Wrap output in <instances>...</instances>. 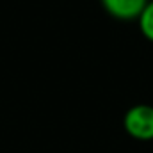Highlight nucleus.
I'll list each match as a JSON object with an SVG mask.
<instances>
[{"mask_svg": "<svg viewBox=\"0 0 153 153\" xmlns=\"http://www.w3.org/2000/svg\"><path fill=\"white\" fill-rule=\"evenodd\" d=\"M125 132L137 141H153V105L139 103L123 116Z\"/></svg>", "mask_w": 153, "mask_h": 153, "instance_id": "f257e3e1", "label": "nucleus"}, {"mask_svg": "<svg viewBox=\"0 0 153 153\" xmlns=\"http://www.w3.org/2000/svg\"><path fill=\"white\" fill-rule=\"evenodd\" d=\"M137 23H139L141 34L150 43H153V0H150L146 4V7L143 9V13L137 18Z\"/></svg>", "mask_w": 153, "mask_h": 153, "instance_id": "7ed1b4c3", "label": "nucleus"}, {"mask_svg": "<svg viewBox=\"0 0 153 153\" xmlns=\"http://www.w3.org/2000/svg\"><path fill=\"white\" fill-rule=\"evenodd\" d=\"M109 16L121 22L137 20L150 0H100Z\"/></svg>", "mask_w": 153, "mask_h": 153, "instance_id": "f03ea898", "label": "nucleus"}]
</instances>
